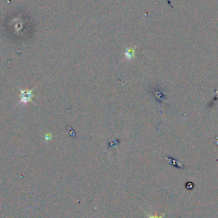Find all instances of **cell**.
<instances>
[{
    "mask_svg": "<svg viewBox=\"0 0 218 218\" xmlns=\"http://www.w3.org/2000/svg\"><path fill=\"white\" fill-rule=\"evenodd\" d=\"M33 90H20V102L18 105H27L29 102H32L33 98Z\"/></svg>",
    "mask_w": 218,
    "mask_h": 218,
    "instance_id": "6da1fadb",
    "label": "cell"
},
{
    "mask_svg": "<svg viewBox=\"0 0 218 218\" xmlns=\"http://www.w3.org/2000/svg\"><path fill=\"white\" fill-rule=\"evenodd\" d=\"M166 159L168 160V162L171 164V165H173V166L175 167H179V168H182L183 167V164L182 163H180V162H178V161H177L176 159H172V158H169V157H166Z\"/></svg>",
    "mask_w": 218,
    "mask_h": 218,
    "instance_id": "7a4b0ae2",
    "label": "cell"
},
{
    "mask_svg": "<svg viewBox=\"0 0 218 218\" xmlns=\"http://www.w3.org/2000/svg\"><path fill=\"white\" fill-rule=\"evenodd\" d=\"M135 49H129L125 52V58L128 60H131L132 58L135 56Z\"/></svg>",
    "mask_w": 218,
    "mask_h": 218,
    "instance_id": "3957f363",
    "label": "cell"
},
{
    "mask_svg": "<svg viewBox=\"0 0 218 218\" xmlns=\"http://www.w3.org/2000/svg\"><path fill=\"white\" fill-rule=\"evenodd\" d=\"M52 137H53V135H52L50 133H46L45 135V141H50V140H51Z\"/></svg>",
    "mask_w": 218,
    "mask_h": 218,
    "instance_id": "277c9868",
    "label": "cell"
}]
</instances>
